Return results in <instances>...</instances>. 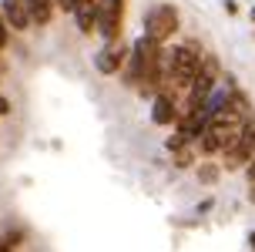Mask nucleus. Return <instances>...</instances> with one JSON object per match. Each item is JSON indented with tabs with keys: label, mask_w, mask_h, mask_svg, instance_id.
<instances>
[{
	"label": "nucleus",
	"mask_w": 255,
	"mask_h": 252,
	"mask_svg": "<svg viewBox=\"0 0 255 252\" xmlns=\"http://www.w3.org/2000/svg\"><path fill=\"white\" fill-rule=\"evenodd\" d=\"M245 172H249V178H252V182H255V158H252V162H249V165H245Z\"/></svg>",
	"instance_id": "nucleus-16"
},
{
	"label": "nucleus",
	"mask_w": 255,
	"mask_h": 252,
	"mask_svg": "<svg viewBox=\"0 0 255 252\" xmlns=\"http://www.w3.org/2000/svg\"><path fill=\"white\" fill-rule=\"evenodd\" d=\"M121 17H125V0H101L98 3V34L104 40H118Z\"/></svg>",
	"instance_id": "nucleus-6"
},
{
	"label": "nucleus",
	"mask_w": 255,
	"mask_h": 252,
	"mask_svg": "<svg viewBox=\"0 0 255 252\" xmlns=\"http://www.w3.org/2000/svg\"><path fill=\"white\" fill-rule=\"evenodd\" d=\"M175 162H178V165H191V151H188V148L178 151V158H175Z\"/></svg>",
	"instance_id": "nucleus-13"
},
{
	"label": "nucleus",
	"mask_w": 255,
	"mask_h": 252,
	"mask_svg": "<svg viewBox=\"0 0 255 252\" xmlns=\"http://www.w3.org/2000/svg\"><path fill=\"white\" fill-rule=\"evenodd\" d=\"M252 20H255V7H252Z\"/></svg>",
	"instance_id": "nucleus-19"
},
{
	"label": "nucleus",
	"mask_w": 255,
	"mask_h": 252,
	"mask_svg": "<svg viewBox=\"0 0 255 252\" xmlns=\"http://www.w3.org/2000/svg\"><path fill=\"white\" fill-rule=\"evenodd\" d=\"M27 7H30V17H34V24H51V13H54V0H27Z\"/></svg>",
	"instance_id": "nucleus-10"
},
{
	"label": "nucleus",
	"mask_w": 255,
	"mask_h": 252,
	"mask_svg": "<svg viewBox=\"0 0 255 252\" xmlns=\"http://www.w3.org/2000/svg\"><path fill=\"white\" fill-rule=\"evenodd\" d=\"M54 3H57V7H64V10H71V7H74V0H54Z\"/></svg>",
	"instance_id": "nucleus-15"
},
{
	"label": "nucleus",
	"mask_w": 255,
	"mask_h": 252,
	"mask_svg": "<svg viewBox=\"0 0 255 252\" xmlns=\"http://www.w3.org/2000/svg\"><path fill=\"white\" fill-rule=\"evenodd\" d=\"M131 57V47H128L125 40H108L98 54H94V67L101 71V74H121L125 71V61Z\"/></svg>",
	"instance_id": "nucleus-4"
},
{
	"label": "nucleus",
	"mask_w": 255,
	"mask_h": 252,
	"mask_svg": "<svg viewBox=\"0 0 255 252\" xmlns=\"http://www.w3.org/2000/svg\"><path fill=\"white\" fill-rule=\"evenodd\" d=\"M0 13H3L7 27H13V30H27V27L34 24L27 0H0Z\"/></svg>",
	"instance_id": "nucleus-8"
},
{
	"label": "nucleus",
	"mask_w": 255,
	"mask_h": 252,
	"mask_svg": "<svg viewBox=\"0 0 255 252\" xmlns=\"http://www.w3.org/2000/svg\"><path fill=\"white\" fill-rule=\"evenodd\" d=\"M165 148H168V151H175V155H178V151H185V138H181L178 131H175V135H171V138L165 141Z\"/></svg>",
	"instance_id": "nucleus-11"
},
{
	"label": "nucleus",
	"mask_w": 255,
	"mask_h": 252,
	"mask_svg": "<svg viewBox=\"0 0 255 252\" xmlns=\"http://www.w3.org/2000/svg\"><path fill=\"white\" fill-rule=\"evenodd\" d=\"M3 114H10V101L0 94V118H3Z\"/></svg>",
	"instance_id": "nucleus-14"
},
{
	"label": "nucleus",
	"mask_w": 255,
	"mask_h": 252,
	"mask_svg": "<svg viewBox=\"0 0 255 252\" xmlns=\"http://www.w3.org/2000/svg\"><path fill=\"white\" fill-rule=\"evenodd\" d=\"M151 121L154 125H178L181 121V108H178V101L171 98V94H158V98L151 101Z\"/></svg>",
	"instance_id": "nucleus-7"
},
{
	"label": "nucleus",
	"mask_w": 255,
	"mask_h": 252,
	"mask_svg": "<svg viewBox=\"0 0 255 252\" xmlns=\"http://www.w3.org/2000/svg\"><path fill=\"white\" fill-rule=\"evenodd\" d=\"M71 13H74L81 34H94V30H98V3H94V0H74Z\"/></svg>",
	"instance_id": "nucleus-9"
},
{
	"label": "nucleus",
	"mask_w": 255,
	"mask_h": 252,
	"mask_svg": "<svg viewBox=\"0 0 255 252\" xmlns=\"http://www.w3.org/2000/svg\"><path fill=\"white\" fill-rule=\"evenodd\" d=\"M0 50H7V20H3V13H0Z\"/></svg>",
	"instance_id": "nucleus-12"
},
{
	"label": "nucleus",
	"mask_w": 255,
	"mask_h": 252,
	"mask_svg": "<svg viewBox=\"0 0 255 252\" xmlns=\"http://www.w3.org/2000/svg\"><path fill=\"white\" fill-rule=\"evenodd\" d=\"M161 44H154V40H148L144 34H141L134 44H131V57H128L125 71H121V77H125V84H131V88H141V81L151 74L154 67L161 64Z\"/></svg>",
	"instance_id": "nucleus-1"
},
{
	"label": "nucleus",
	"mask_w": 255,
	"mask_h": 252,
	"mask_svg": "<svg viewBox=\"0 0 255 252\" xmlns=\"http://www.w3.org/2000/svg\"><path fill=\"white\" fill-rule=\"evenodd\" d=\"M175 30H178V10H175L171 3H154L151 10L144 13V37L148 40L161 44V40H168Z\"/></svg>",
	"instance_id": "nucleus-3"
},
{
	"label": "nucleus",
	"mask_w": 255,
	"mask_h": 252,
	"mask_svg": "<svg viewBox=\"0 0 255 252\" xmlns=\"http://www.w3.org/2000/svg\"><path fill=\"white\" fill-rule=\"evenodd\" d=\"M249 242H252V249H255V232H252V236H249Z\"/></svg>",
	"instance_id": "nucleus-18"
},
{
	"label": "nucleus",
	"mask_w": 255,
	"mask_h": 252,
	"mask_svg": "<svg viewBox=\"0 0 255 252\" xmlns=\"http://www.w3.org/2000/svg\"><path fill=\"white\" fill-rule=\"evenodd\" d=\"M202 54H198V44L188 40V44H178V47L168 50V77H171V84L175 88H188L195 84V77L202 71Z\"/></svg>",
	"instance_id": "nucleus-2"
},
{
	"label": "nucleus",
	"mask_w": 255,
	"mask_h": 252,
	"mask_svg": "<svg viewBox=\"0 0 255 252\" xmlns=\"http://www.w3.org/2000/svg\"><path fill=\"white\" fill-rule=\"evenodd\" d=\"M252 158H255V111H252V118H245L235 148L225 155V165H229V168H242V165H249Z\"/></svg>",
	"instance_id": "nucleus-5"
},
{
	"label": "nucleus",
	"mask_w": 255,
	"mask_h": 252,
	"mask_svg": "<svg viewBox=\"0 0 255 252\" xmlns=\"http://www.w3.org/2000/svg\"><path fill=\"white\" fill-rule=\"evenodd\" d=\"M249 199H252V202H255V185H252V189H249Z\"/></svg>",
	"instance_id": "nucleus-17"
}]
</instances>
